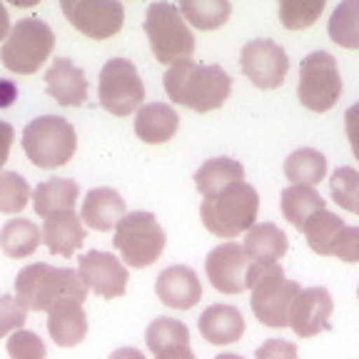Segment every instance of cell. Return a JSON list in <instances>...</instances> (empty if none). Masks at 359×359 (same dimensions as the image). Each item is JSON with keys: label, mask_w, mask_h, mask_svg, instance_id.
Returning <instances> with one entry per match:
<instances>
[{"label": "cell", "mask_w": 359, "mask_h": 359, "mask_svg": "<svg viewBox=\"0 0 359 359\" xmlns=\"http://www.w3.org/2000/svg\"><path fill=\"white\" fill-rule=\"evenodd\" d=\"M163 85L170 100L195 112L217 110L232 93V78L224 73V67L200 65L195 60H180L170 65Z\"/></svg>", "instance_id": "6da1fadb"}, {"label": "cell", "mask_w": 359, "mask_h": 359, "mask_svg": "<svg viewBox=\"0 0 359 359\" xmlns=\"http://www.w3.org/2000/svg\"><path fill=\"white\" fill-rule=\"evenodd\" d=\"M15 299L33 312H50L62 299H88V287L70 267L35 262L22 267L15 277Z\"/></svg>", "instance_id": "7a4b0ae2"}, {"label": "cell", "mask_w": 359, "mask_h": 359, "mask_svg": "<svg viewBox=\"0 0 359 359\" xmlns=\"http://www.w3.org/2000/svg\"><path fill=\"white\" fill-rule=\"evenodd\" d=\"M247 290H252V312L264 327L282 330L290 322L292 302L297 299V282L285 277V269L277 262H252L247 272Z\"/></svg>", "instance_id": "3957f363"}, {"label": "cell", "mask_w": 359, "mask_h": 359, "mask_svg": "<svg viewBox=\"0 0 359 359\" xmlns=\"http://www.w3.org/2000/svg\"><path fill=\"white\" fill-rule=\"evenodd\" d=\"M257 212L259 195L245 180L224 187L215 197H208L200 208L202 224L208 227V232H212L215 237H222V240H232L240 232L252 230Z\"/></svg>", "instance_id": "277c9868"}, {"label": "cell", "mask_w": 359, "mask_h": 359, "mask_svg": "<svg viewBox=\"0 0 359 359\" xmlns=\"http://www.w3.org/2000/svg\"><path fill=\"white\" fill-rule=\"evenodd\" d=\"M22 150L35 168L55 170L73 160L75 150H78V135L65 118L43 115L25 125Z\"/></svg>", "instance_id": "5b68a950"}, {"label": "cell", "mask_w": 359, "mask_h": 359, "mask_svg": "<svg viewBox=\"0 0 359 359\" xmlns=\"http://www.w3.org/2000/svg\"><path fill=\"white\" fill-rule=\"evenodd\" d=\"M145 35L150 40L152 55L163 65L190 60L195 53V35L187 28L185 18L172 3H152L145 13Z\"/></svg>", "instance_id": "8992f818"}, {"label": "cell", "mask_w": 359, "mask_h": 359, "mask_svg": "<svg viewBox=\"0 0 359 359\" xmlns=\"http://www.w3.org/2000/svg\"><path fill=\"white\" fill-rule=\"evenodd\" d=\"M55 48V33L40 18H22L8 33L6 43L0 48L3 65L18 75H33L40 70Z\"/></svg>", "instance_id": "52a82bcc"}, {"label": "cell", "mask_w": 359, "mask_h": 359, "mask_svg": "<svg viewBox=\"0 0 359 359\" xmlns=\"http://www.w3.org/2000/svg\"><path fill=\"white\" fill-rule=\"evenodd\" d=\"M165 230L152 212H128L115 227L112 245L130 267H150L165 252Z\"/></svg>", "instance_id": "ba28073f"}, {"label": "cell", "mask_w": 359, "mask_h": 359, "mask_svg": "<svg viewBox=\"0 0 359 359\" xmlns=\"http://www.w3.org/2000/svg\"><path fill=\"white\" fill-rule=\"evenodd\" d=\"M297 97L312 112H327L337 105L342 97V75L332 53L314 50L299 62Z\"/></svg>", "instance_id": "9c48e42d"}, {"label": "cell", "mask_w": 359, "mask_h": 359, "mask_svg": "<svg viewBox=\"0 0 359 359\" xmlns=\"http://www.w3.org/2000/svg\"><path fill=\"white\" fill-rule=\"evenodd\" d=\"M97 100L102 110L118 118H128L140 110L145 100V85L133 60L112 57L102 65L100 80H97Z\"/></svg>", "instance_id": "30bf717a"}, {"label": "cell", "mask_w": 359, "mask_h": 359, "mask_svg": "<svg viewBox=\"0 0 359 359\" xmlns=\"http://www.w3.org/2000/svg\"><path fill=\"white\" fill-rule=\"evenodd\" d=\"M302 232L312 252L342 262H359V227L347 224L330 210L309 215Z\"/></svg>", "instance_id": "8fae6325"}, {"label": "cell", "mask_w": 359, "mask_h": 359, "mask_svg": "<svg viewBox=\"0 0 359 359\" xmlns=\"http://www.w3.org/2000/svg\"><path fill=\"white\" fill-rule=\"evenodd\" d=\"M60 11L75 30L93 40L118 35L125 22V8L118 0H62Z\"/></svg>", "instance_id": "7c38bea8"}, {"label": "cell", "mask_w": 359, "mask_h": 359, "mask_svg": "<svg viewBox=\"0 0 359 359\" xmlns=\"http://www.w3.org/2000/svg\"><path fill=\"white\" fill-rule=\"evenodd\" d=\"M240 65L247 80L259 90L280 88L290 73V57H287L285 48L267 38L250 40L242 48Z\"/></svg>", "instance_id": "4fadbf2b"}, {"label": "cell", "mask_w": 359, "mask_h": 359, "mask_svg": "<svg viewBox=\"0 0 359 359\" xmlns=\"http://www.w3.org/2000/svg\"><path fill=\"white\" fill-rule=\"evenodd\" d=\"M252 259L247 257L245 247L237 242H224L217 245L205 259V272H208L210 285L222 294H240L247 290V272H250Z\"/></svg>", "instance_id": "5bb4252c"}, {"label": "cell", "mask_w": 359, "mask_h": 359, "mask_svg": "<svg viewBox=\"0 0 359 359\" xmlns=\"http://www.w3.org/2000/svg\"><path fill=\"white\" fill-rule=\"evenodd\" d=\"M80 280L85 282L88 290H93L97 297L115 299L123 297L128 290V269L123 267L115 255L100 252V250H90L80 257Z\"/></svg>", "instance_id": "9a60e30c"}, {"label": "cell", "mask_w": 359, "mask_h": 359, "mask_svg": "<svg viewBox=\"0 0 359 359\" xmlns=\"http://www.w3.org/2000/svg\"><path fill=\"white\" fill-rule=\"evenodd\" d=\"M332 309H334V302L325 287H307L292 302L287 327H292V332L302 339L320 334V332L332 330Z\"/></svg>", "instance_id": "2e32d148"}, {"label": "cell", "mask_w": 359, "mask_h": 359, "mask_svg": "<svg viewBox=\"0 0 359 359\" xmlns=\"http://www.w3.org/2000/svg\"><path fill=\"white\" fill-rule=\"evenodd\" d=\"M155 294L165 307L192 309L202 299V285L195 269L185 264H172L163 269L155 282Z\"/></svg>", "instance_id": "e0dca14e"}, {"label": "cell", "mask_w": 359, "mask_h": 359, "mask_svg": "<svg viewBox=\"0 0 359 359\" xmlns=\"http://www.w3.org/2000/svg\"><path fill=\"white\" fill-rule=\"evenodd\" d=\"M48 95L62 107H80L88 100V78L70 57H57L45 73Z\"/></svg>", "instance_id": "ac0fdd59"}, {"label": "cell", "mask_w": 359, "mask_h": 359, "mask_svg": "<svg viewBox=\"0 0 359 359\" xmlns=\"http://www.w3.org/2000/svg\"><path fill=\"white\" fill-rule=\"evenodd\" d=\"M128 215V205H125L123 195L112 187H93L83 200V222L90 230L97 232H110L118 227L120 219Z\"/></svg>", "instance_id": "d6986e66"}, {"label": "cell", "mask_w": 359, "mask_h": 359, "mask_svg": "<svg viewBox=\"0 0 359 359\" xmlns=\"http://www.w3.org/2000/svg\"><path fill=\"white\" fill-rule=\"evenodd\" d=\"M197 330L210 344H232L240 342L245 334V317L232 304H210L200 314Z\"/></svg>", "instance_id": "ffe728a7"}, {"label": "cell", "mask_w": 359, "mask_h": 359, "mask_svg": "<svg viewBox=\"0 0 359 359\" xmlns=\"http://www.w3.org/2000/svg\"><path fill=\"white\" fill-rule=\"evenodd\" d=\"M48 332L57 347H75L88 334V314L80 299H62L48 312Z\"/></svg>", "instance_id": "44dd1931"}, {"label": "cell", "mask_w": 359, "mask_h": 359, "mask_svg": "<svg viewBox=\"0 0 359 359\" xmlns=\"http://www.w3.org/2000/svg\"><path fill=\"white\" fill-rule=\"evenodd\" d=\"M180 128L177 112L168 102H150L142 105L135 115V133L147 145H163L172 140Z\"/></svg>", "instance_id": "7402d4cb"}, {"label": "cell", "mask_w": 359, "mask_h": 359, "mask_svg": "<svg viewBox=\"0 0 359 359\" xmlns=\"http://www.w3.org/2000/svg\"><path fill=\"white\" fill-rule=\"evenodd\" d=\"M80 187L70 177H50L33 190V208L43 219L57 212H75Z\"/></svg>", "instance_id": "603a6c76"}, {"label": "cell", "mask_w": 359, "mask_h": 359, "mask_svg": "<svg viewBox=\"0 0 359 359\" xmlns=\"http://www.w3.org/2000/svg\"><path fill=\"white\" fill-rule=\"evenodd\" d=\"M43 242L53 255L73 257L85 242V227L75 212H57L43 222Z\"/></svg>", "instance_id": "cb8c5ba5"}, {"label": "cell", "mask_w": 359, "mask_h": 359, "mask_svg": "<svg viewBox=\"0 0 359 359\" xmlns=\"http://www.w3.org/2000/svg\"><path fill=\"white\" fill-rule=\"evenodd\" d=\"M290 250V240L285 232L272 222H259L247 230L245 252L252 262H277Z\"/></svg>", "instance_id": "d4e9b609"}, {"label": "cell", "mask_w": 359, "mask_h": 359, "mask_svg": "<svg viewBox=\"0 0 359 359\" xmlns=\"http://www.w3.org/2000/svg\"><path fill=\"white\" fill-rule=\"evenodd\" d=\"M242 180H245V168L230 157H212L205 165H200V170L195 172V185L205 200Z\"/></svg>", "instance_id": "484cf974"}, {"label": "cell", "mask_w": 359, "mask_h": 359, "mask_svg": "<svg viewBox=\"0 0 359 359\" xmlns=\"http://www.w3.org/2000/svg\"><path fill=\"white\" fill-rule=\"evenodd\" d=\"M43 242L40 227L30 219H8L0 230V250L11 259L30 257Z\"/></svg>", "instance_id": "4316f807"}, {"label": "cell", "mask_w": 359, "mask_h": 359, "mask_svg": "<svg viewBox=\"0 0 359 359\" xmlns=\"http://www.w3.org/2000/svg\"><path fill=\"white\" fill-rule=\"evenodd\" d=\"M320 210H327V205L314 187L290 185L282 190V215H285V219L292 227L302 230L309 215L320 212Z\"/></svg>", "instance_id": "83f0119b"}, {"label": "cell", "mask_w": 359, "mask_h": 359, "mask_svg": "<svg viewBox=\"0 0 359 359\" xmlns=\"http://www.w3.org/2000/svg\"><path fill=\"white\" fill-rule=\"evenodd\" d=\"M285 175L287 180H292V185L314 187L327 175V157L314 147L294 150L285 160Z\"/></svg>", "instance_id": "f1b7e54d"}, {"label": "cell", "mask_w": 359, "mask_h": 359, "mask_svg": "<svg viewBox=\"0 0 359 359\" xmlns=\"http://www.w3.org/2000/svg\"><path fill=\"white\" fill-rule=\"evenodd\" d=\"M180 13L197 30H217L230 20L232 6L227 0H185Z\"/></svg>", "instance_id": "f546056e"}, {"label": "cell", "mask_w": 359, "mask_h": 359, "mask_svg": "<svg viewBox=\"0 0 359 359\" xmlns=\"http://www.w3.org/2000/svg\"><path fill=\"white\" fill-rule=\"evenodd\" d=\"M327 33L337 45L359 50V0H344L334 8Z\"/></svg>", "instance_id": "4dcf8cb0"}, {"label": "cell", "mask_w": 359, "mask_h": 359, "mask_svg": "<svg viewBox=\"0 0 359 359\" xmlns=\"http://www.w3.org/2000/svg\"><path fill=\"white\" fill-rule=\"evenodd\" d=\"M145 342L147 349L157 354L168 347H175V344H190V330H187L185 322L172 320V317H157L147 327Z\"/></svg>", "instance_id": "1f68e13d"}, {"label": "cell", "mask_w": 359, "mask_h": 359, "mask_svg": "<svg viewBox=\"0 0 359 359\" xmlns=\"http://www.w3.org/2000/svg\"><path fill=\"white\" fill-rule=\"evenodd\" d=\"M325 11V0H282L280 20L287 30H304Z\"/></svg>", "instance_id": "d6a6232c"}, {"label": "cell", "mask_w": 359, "mask_h": 359, "mask_svg": "<svg viewBox=\"0 0 359 359\" xmlns=\"http://www.w3.org/2000/svg\"><path fill=\"white\" fill-rule=\"evenodd\" d=\"M332 200L347 212L359 215V172L354 168H337L330 180Z\"/></svg>", "instance_id": "836d02e7"}, {"label": "cell", "mask_w": 359, "mask_h": 359, "mask_svg": "<svg viewBox=\"0 0 359 359\" xmlns=\"http://www.w3.org/2000/svg\"><path fill=\"white\" fill-rule=\"evenodd\" d=\"M30 200L28 180L18 172H0V212L18 215Z\"/></svg>", "instance_id": "e575fe53"}, {"label": "cell", "mask_w": 359, "mask_h": 359, "mask_svg": "<svg viewBox=\"0 0 359 359\" xmlns=\"http://www.w3.org/2000/svg\"><path fill=\"white\" fill-rule=\"evenodd\" d=\"M8 354H11V359H45L48 349L35 332L18 330L8 339Z\"/></svg>", "instance_id": "d590c367"}, {"label": "cell", "mask_w": 359, "mask_h": 359, "mask_svg": "<svg viewBox=\"0 0 359 359\" xmlns=\"http://www.w3.org/2000/svg\"><path fill=\"white\" fill-rule=\"evenodd\" d=\"M25 320H28V309L11 294H0V337L22 330Z\"/></svg>", "instance_id": "8d00e7d4"}, {"label": "cell", "mask_w": 359, "mask_h": 359, "mask_svg": "<svg viewBox=\"0 0 359 359\" xmlns=\"http://www.w3.org/2000/svg\"><path fill=\"white\" fill-rule=\"evenodd\" d=\"M255 359H299L294 342L287 339H267L264 344H259Z\"/></svg>", "instance_id": "74e56055"}, {"label": "cell", "mask_w": 359, "mask_h": 359, "mask_svg": "<svg viewBox=\"0 0 359 359\" xmlns=\"http://www.w3.org/2000/svg\"><path fill=\"white\" fill-rule=\"evenodd\" d=\"M344 133H347V140L352 145L354 157L359 160V102H354L347 112H344Z\"/></svg>", "instance_id": "f35d334b"}, {"label": "cell", "mask_w": 359, "mask_h": 359, "mask_svg": "<svg viewBox=\"0 0 359 359\" xmlns=\"http://www.w3.org/2000/svg\"><path fill=\"white\" fill-rule=\"evenodd\" d=\"M13 140H15V130H13V125L6 123V120H0V170H3V165H6L8 157H11Z\"/></svg>", "instance_id": "ab89813d"}, {"label": "cell", "mask_w": 359, "mask_h": 359, "mask_svg": "<svg viewBox=\"0 0 359 359\" xmlns=\"http://www.w3.org/2000/svg\"><path fill=\"white\" fill-rule=\"evenodd\" d=\"M155 359H197V357L190 349V344H175V347H168V349H163V352H157Z\"/></svg>", "instance_id": "60d3db41"}, {"label": "cell", "mask_w": 359, "mask_h": 359, "mask_svg": "<svg viewBox=\"0 0 359 359\" xmlns=\"http://www.w3.org/2000/svg\"><path fill=\"white\" fill-rule=\"evenodd\" d=\"M18 100V88L11 80H0V107H11Z\"/></svg>", "instance_id": "b9f144b4"}, {"label": "cell", "mask_w": 359, "mask_h": 359, "mask_svg": "<svg viewBox=\"0 0 359 359\" xmlns=\"http://www.w3.org/2000/svg\"><path fill=\"white\" fill-rule=\"evenodd\" d=\"M107 359H145V354L135 347H120V349H115Z\"/></svg>", "instance_id": "7bdbcfd3"}, {"label": "cell", "mask_w": 359, "mask_h": 359, "mask_svg": "<svg viewBox=\"0 0 359 359\" xmlns=\"http://www.w3.org/2000/svg\"><path fill=\"white\" fill-rule=\"evenodd\" d=\"M11 33V15H8V8L0 3V40H6Z\"/></svg>", "instance_id": "ee69618b"}, {"label": "cell", "mask_w": 359, "mask_h": 359, "mask_svg": "<svg viewBox=\"0 0 359 359\" xmlns=\"http://www.w3.org/2000/svg\"><path fill=\"white\" fill-rule=\"evenodd\" d=\"M215 359H245V357H240V354H230V352H227V354H217V357H215Z\"/></svg>", "instance_id": "f6af8a7d"}, {"label": "cell", "mask_w": 359, "mask_h": 359, "mask_svg": "<svg viewBox=\"0 0 359 359\" xmlns=\"http://www.w3.org/2000/svg\"><path fill=\"white\" fill-rule=\"evenodd\" d=\"M357 297H359V290H357Z\"/></svg>", "instance_id": "bcb514c9"}]
</instances>
